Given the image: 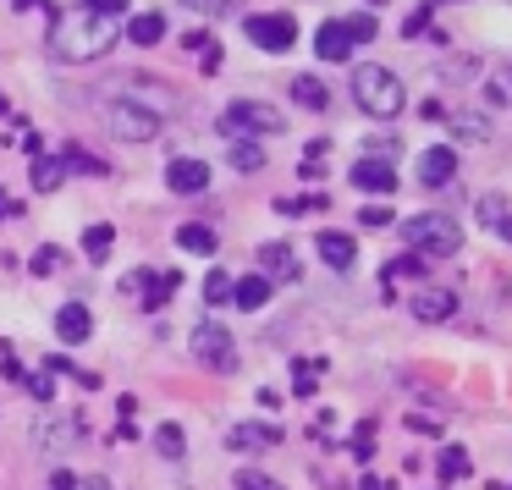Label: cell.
<instances>
[{
    "label": "cell",
    "mask_w": 512,
    "mask_h": 490,
    "mask_svg": "<svg viewBox=\"0 0 512 490\" xmlns=\"http://www.w3.org/2000/svg\"><path fill=\"white\" fill-rule=\"evenodd\" d=\"M111 45H116L111 17H94V12H83V6L72 17H50V56L56 61L83 67V61H100Z\"/></svg>",
    "instance_id": "6da1fadb"
},
{
    "label": "cell",
    "mask_w": 512,
    "mask_h": 490,
    "mask_svg": "<svg viewBox=\"0 0 512 490\" xmlns=\"http://www.w3.org/2000/svg\"><path fill=\"white\" fill-rule=\"evenodd\" d=\"M353 100L364 105L375 122H391V116H402V105H408V89H402V78L391 67H358L353 72Z\"/></svg>",
    "instance_id": "7a4b0ae2"
},
{
    "label": "cell",
    "mask_w": 512,
    "mask_h": 490,
    "mask_svg": "<svg viewBox=\"0 0 512 490\" xmlns=\"http://www.w3.org/2000/svg\"><path fill=\"white\" fill-rule=\"evenodd\" d=\"M100 122H105V133L122 138V144H149V138L160 133V116L149 111L144 100H111L100 111Z\"/></svg>",
    "instance_id": "3957f363"
},
{
    "label": "cell",
    "mask_w": 512,
    "mask_h": 490,
    "mask_svg": "<svg viewBox=\"0 0 512 490\" xmlns=\"http://www.w3.org/2000/svg\"><path fill=\"white\" fill-rule=\"evenodd\" d=\"M402 237H408L419 254H457L463 226H457L452 215H441V210H424V215H413V221L402 226Z\"/></svg>",
    "instance_id": "277c9868"
},
{
    "label": "cell",
    "mask_w": 512,
    "mask_h": 490,
    "mask_svg": "<svg viewBox=\"0 0 512 490\" xmlns=\"http://www.w3.org/2000/svg\"><path fill=\"white\" fill-rule=\"evenodd\" d=\"M221 133L226 138H248V133H259V138H270V133H287V122H281V111L276 105H259V100H232L226 105V116H221Z\"/></svg>",
    "instance_id": "5b68a950"
},
{
    "label": "cell",
    "mask_w": 512,
    "mask_h": 490,
    "mask_svg": "<svg viewBox=\"0 0 512 490\" xmlns=\"http://www.w3.org/2000/svg\"><path fill=\"white\" fill-rule=\"evenodd\" d=\"M243 34L254 39L259 50H270V56H281V50L298 45V23H292L287 12H254V17L243 23Z\"/></svg>",
    "instance_id": "8992f818"
},
{
    "label": "cell",
    "mask_w": 512,
    "mask_h": 490,
    "mask_svg": "<svg viewBox=\"0 0 512 490\" xmlns=\"http://www.w3.org/2000/svg\"><path fill=\"white\" fill-rule=\"evenodd\" d=\"M193 353H199L210 369H221V375H226V369H237V347H232V336H226L215 320L193 325Z\"/></svg>",
    "instance_id": "52a82bcc"
},
{
    "label": "cell",
    "mask_w": 512,
    "mask_h": 490,
    "mask_svg": "<svg viewBox=\"0 0 512 490\" xmlns=\"http://www.w3.org/2000/svg\"><path fill=\"white\" fill-rule=\"evenodd\" d=\"M452 177H457V155L446 144H435V149H424V155H419V182H424V188H446Z\"/></svg>",
    "instance_id": "ba28073f"
},
{
    "label": "cell",
    "mask_w": 512,
    "mask_h": 490,
    "mask_svg": "<svg viewBox=\"0 0 512 490\" xmlns=\"http://www.w3.org/2000/svg\"><path fill=\"white\" fill-rule=\"evenodd\" d=\"M166 188L171 193H204V188H210V166H204V160H171V166H166Z\"/></svg>",
    "instance_id": "9c48e42d"
},
{
    "label": "cell",
    "mask_w": 512,
    "mask_h": 490,
    "mask_svg": "<svg viewBox=\"0 0 512 490\" xmlns=\"http://www.w3.org/2000/svg\"><path fill=\"white\" fill-rule=\"evenodd\" d=\"M259 276L265 281H298V254L287 243H265L259 248Z\"/></svg>",
    "instance_id": "30bf717a"
},
{
    "label": "cell",
    "mask_w": 512,
    "mask_h": 490,
    "mask_svg": "<svg viewBox=\"0 0 512 490\" xmlns=\"http://www.w3.org/2000/svg\"><path fill=\"white\" fill-rule=\"evenodd\" d=\"M353 188L358 193H391V188H397V166H386V160H358V166H353Z\"/></svg>",
    "instance_id": "8fae6325"
},
{
    "label": "cell",
    "mask_w": 512,
    "mask_h": 490,
    "mask_svg": "<svg viewBox=\"0 0 512 490\" xmlns=\"http://www.w3.org/2000/svg\"><path fill=\"white\" fill-rule=\"evenodd\" d=\"M413 314H419L424 325H441V320H452V314H457V298L446 287H424L419 298H413Z\"/></svg>",
    "instance_id": "7c38bea8"
},
{
    "label": "cell",
    "mask_w": 512,
    "mask_h": 490,
    "mask_svg": "<svg viewBox=\"0 0 512 490\" xmlns=\"http://www.w3.org/2000/svg\"><path fill=\"white\" fill-rule=\"evenodd\" d=\"M89 331H94V320H89L83 303H61L56 309V336L61 342H89Z\"/></svg>",
    "instance_id": "4fadbf2b"
},
{
    "label": "cell",
    "mask_w": 512,
    "mask_h": 490,
    "mask_svg": "<svg viewBox=\"0 0 512 490\" xmlns=\"http://www.w3.org/2000/svg\"><path fill=\"white\" fill-rule=\"evenodd\" d=\"M314 56H320V61H347V56H353L347 28L342 23H320V34H314Z\"/></svg>",
    "instance_id": "5bb4252c"
},
{
    "label": "cell",
    "mask_w": 512,
    "mask_h": 490,
    "mask_svg": "<svg viewBox=\"0 0 512 490\" xmlns=\"http://www.w3.org/2000/svg\"><path fill=\"white\" fill-rule=\"evenodd\" d=\"M177 270H160V276H133V281H127V287H133V292H144V309H160V303H166L171 298V292H177Z\"/></svg>",
    "instance_id": "9a60e30c"
},
{
    "label": "cell",
    "mask_w": 512,
    "mask_h": 490,
    "mask_svg": "<svg viewBox=\"0 0 512 490\" xmlns=\"http://www.w3.org/2000/svg\"><path fill=\"white\" fill-rule=\"evenodd\" d=\"M281 430H270V424H237L232 435H226V446L232 452H265V446H276Z\"/></svg>",
    "instance_id": "2e32d148"
},
{
    "label": "cell",
    "mask_w": 512,
    "mask_h": 490,
    "mask_svg": "<svg viewBox=\"0 0 512 490\" xmlns=\"http://www.w3.org/2000/svg\"><path fill=\"white\" fill-rule=\"evenodd\" d=\"M28 182H34V193H56L61 182H67V160H61V155H34Z\"/></svg>",
    "instance_id": "e0dca14e"
},
{
    "label": "cell",
    "mask_w": 512,
    "mask_h": 490,
    "mask_svg": "<svg viewBox=\"0 0 512 490\" xmlns=\"http://www.w3.org/2000/svg\"><path fill=\"white\" fill-rule=\"evenodd\" d=\"M353 254H358V243L347 232H320V259L331 270H347V265H353Z\"/></svg>",
    "instance_id": "ac0fdd59"
},
{
    "label": "cell",
    "mask_w": 512,
    "mask_h": 490,
    "mask_svg": "<svg viewBox=\"0 0 512 490\" xmlns=\"http://www.w3.org/2000/svg\"><path fill=\"white\" fill-rule=\"evenodd\" d=\"M127 39H133V45H160V39H166V17L160 12H138L133 23H127Z\"/></svg>",
    "instance_id": "d6986e66"
},
{
    "label": "cell",
    "mask_w": 512,
    "mask_h": 490,
    "mask_svg": "<svg viewBox=\"0 0 512 490\" xmlns=\"http://www.w3.org/2000/svg\"><path fill=\"white\" fill-rule=\"evenodd\" d=\"M232 303H237V309H265V303H270V281L265 276L232 281Z\"/></svg>",
    "instance_id": "ffe728a7"
},
{
    "label": "cell",
    "mask_w": 512,
    "mask_h": 490,
    "mask_svg": "<svg viewBox=\"0 0 512 490\" xmlns=\"http://www.w3.org/2000/svg\"><path fill=\"white\" fill-rule=\"evenodd\" d=\"M292 100H298L303 111H325V105H331V89H325L320 78H292Z\"/></svg>",
    "instance_id": "44dd1931"
},
{
    "label": "cell",
    "mask_w": 512,
    "mask_h": 490,
    "mask_svg": "<svg viewBox=\"0 0 512 490\" xmlns=\"http://www.w3.org/2000/svg\"><path fill=\"white\" fill-rule=\"evenodd\" d=\"M177 248L182 254H215V232L199 221H188V226H177Z\"/></svg>",
    "instance_id": "7402d4cb"
},
{
    "label": "cell",
    "mask_w": 512,
    "mask_h": 490,
    "mask_svg": "<svg viewBox=\"0 0 512 490\" xmlns=\"http://www.w3.org/2000/svg\"><path fill=\"white\" fill-rule=\"evenodd\" d=\"M232 144V166L237 171H265V149L254 144V138H226Z\"/></svg>",
    "instance_id": "603a6c76"
},
{
    "label": "cell",
    "mask_w": 512,
    "mask_h": 490,
    "mask_svg": "<svg viewBox=\"0 0 512 490\" xmlns=\"http://www.w3.org/2000/svg\"><path fill=\"white\" fill-rule=\"evenodd\" d=\"M111 243H116V226H105V221L83 232V248H89V259H94V265H100V259L111 254Z\"/></svg>",
    "instance_id": "cb8c5ba5"
},
{
    "label": "cell",
    "mask_w": 512,
    "mask_h": 490,
    "mask_svg": "<svg viewBox=\"0 0 512 490\" xmlns=\"http://www.w3.org/2000/svg\"><path fill=\"white\" fill-rule=\"evenodd\" d=\"M155 446H160V457H182V452H188V435H182V424H160V430H155Z\"/></svg>",
    "instance_id": "d4e9b609"
},
{
    "label": "cell",
    "mask_w": 512,
    "mask_h": 490,
    "mask_svg": "<svg viewBox=\"0 0 512 490\" xmlns=\"http://www.w3.org/2000/svg\"><path fill=\"white\" fill-rule=\"evenodd\" d=\"M325 375V364H320V358H298V364H292V380H298V386H292V391H298V397H309V391H314V380H320Z\"/></svg>",
    "instance_id": "484cf974"
},
{
    "label": "cell",
    "mask_w": 512,
    "mask_h": 490,
    "mask_svg": "<svg viewBox=\"0 0 512 490\" xmlns=\"http://www.w3.org/2000/svg\"><path fill=\"white\" fill-rule=\"evenodd\" d=\"M204 303H215V309L232 303V276H226V270H210V276H204Z\"/></svg>",
    "instance_id": "4316f807"
},
{
    "label": "cell",
    "mask_w": 512,
    "mask_h": 490,
    "mask_svg": "<svg viewBox=\"0 0 512 490\" xmlns=\"http://www.w3.org/2000/svg\"><path fill=\"white\" fill-rule=\"evenodd\" d=\"M347 39H353V45H369V39H375L380 34V28H375V12H358V17H347Z\"/></svg>",
    "instance_id": "83f0119b"
},
{
    "label": "cell",
    "mask_w": 512,
    "mask_h": 490,
    "mask_svg": "<svg viewBox=\"0 0 512 490\" xmlns=\"http://www.w3.org/2000/svg\"><path fill=\"white\" fill-rule=\"evenodd\" d=\"M468 474V452L463 446H446L441 452V479H463Z\"/></svg>",
    "instance_id": "f1b7e54d"
},
{
    "label": "cell",
    "mask_w": 512,
    "mask_h": 490,
    "mask_svg": "<svg viewBox=\"0 0 512 490\" xmlns=\"http://www.w3.org/2000/svg\"><path fill=\"white\" fill-rule=\"evenodd\" d=\"M188 12H199V17H226V12H237L243 0H182Z\"/></svg>",
    "instance_id": "f546056e"
},
{
    "label": "cell",
    "mask_w": 512,
    "mask_h": 490,
    "mask_svg": "<svg viewBox=\"0 0 512 490\" xmlns=\"http://www.w3.org/2000/svg\"><path fill=\"white\" fill-rule=\"evenodd\" d=\"M56 265H61V248L45 243V248L34 254V265H28V270H34V276H56Z\"/></svg>",
    "instance_id": "4dcf8cb0"
},
{
    "label": "cell",
    "mask_w": 512,
    "mask_h": 490,
    "mask_svg": "<svg viewBox=\"0 0 512 490\" xmlns=\"http://www.w3.org/2000/svg\"><path fill=\"white\" fill-rule=\"evenodd\" d=\"M237 490H287V485H276V479L259 474V468H243V474H237Z\"/></svg>",
    "instance_id": "1f68e13d"
},
{
    "label": "cell",
    "mask_w": 512,
    "mask_h": 490,
    "mask_svg": "<svg viewBox=\"0 0 512 490\" xmlns=\"http://www.w3.org/2000/svg\"><path fill=\"white\" fill-rule=\"evenodd\" d=\"M67 160L83 171V177H105V160H94V155H83V149H67Z\"/></svg>",
    "instance_id": "d6a6232c"
},
{
    "label": "cell",
    "mask_w": 512,
    "mask_h": 490,
    "mask_svg": "<svg viewBox=\"0 0 512 490\" xmlns=\"http://www.w3.org/2000/svg\"><path fill=\"white\" fill-rule=\"evenodd\" d=\"M83 12H94V17H122L127 0H83Z\"/></svg>",
    "instance_id": "836d02e7"
},
{
    "label": "cell",
    "mask_w": 512,
    "mask_h": 490,
    "mask_svg": "<svg viewBox=\"0 0 512 490\" xmlns=\"http://www.w3.org/2000/svg\"><path fill=\"white\" fill-rule=\"evenodd\" d=\"M28 391H34L39 402H50V397H56V375H50V369H45V375H28Z\"/></svg>",
    "instance_id": "e575fe53"
},
{
    "label": "cell",
    "mask_w": 512,
    "mask_h": 490,
    "mask_svg": "<svg viewBox=\"0 0 512 490\" xmlns=\"http://www.w3.org/2000/svg\"><path fill=\"white\" fill-rule=\"evenodd\" d=\"M452 122H457V133H463V138H490V127H479V116H452Z\"/></svg>",
    "instance_id": "d590c367"
},
{
    "label": "cell",
    "mask_w": 512,
    "mask_h": 490,
    "mask_svg": "<svg viewBox=\"0 0 512 490\" xmlns=\"http://www.w3.org/2000/svg\"><path fill=\"white\" fill-rule=\"evenodd\" d=\"M430 12H435V6H430V0H424L419 12H413L408 23H402V34H424V28H430Z\"/></svg>",
    "instance_id": "8d00e7d4"
},
{
    "label": "cell",
    "mask_w": 512,
    "mask_h": 490,
    "mask_svg": "<svg viewBox=\"0 0 512 490\" xmlns=\"http://www.w3.org/2000/svg\"><path fill=\"white\" fill-rule=\"evenodd\" d=\"M507 100H512V72L501 83H490V105H507Z\"/></svg>",
    "instance_id": "74e56055"
},
{
    "label": "cell",
    "mask_w": 512,
    "mask_h": 490,
    "mask_svg": "<svg viewBox=\"0 0 512 490\" xmlns=\"http://www.w3.org/2000/svg\"><path fill=\"white\" fill-rule=\"evenodd\" d=\"M50 490H78V474H67V468H56V474H50Z\"/></svg>",
    "instance_id": "f35d334b"
},
{
    "label": "cell",
    "mask_w": 512,
    "mask_h": 490,
    "mask_svg": "<svg viewBox=\"0 0 512 490\" xmlns=\"http://www.w3.org/2000/svg\"><path fill=\"white\" fill-rule=\"evenodd\" d=\"M358 221L364 226H391V210H358Z\"/></svg>",
    "instance_id": "ab89813d"
},
{
    "label": "cell",
    "mask_w": 512,
    "mask_h": 490,
    "mask_svg": "<svg viewBox=\"0 0 512 490\" xmlns=\"http://www.w3.org/2000/svg\"><path fill=\"white\" fill-rule=\"evenodd\" d=\"M479 221L496 226V221H501V204H496V199H485V204H479Z\"/></svg>",
    "instance_id": "60d3db41"
},
{
    "label": "cell",
    "mask_w": 512,
    "mask_h": 490,
    "mask_svg": "<svg viewBox=\"0 0 512 490\" xmlns=\"http://www.w3.org/2000/svg\"><path fill=\"white\" fill-rule=\"evenodd\" d=\"M6 215H23V204H17V199H12V193L0 188V221H6Z\"/></svg>",
    "instance_id": "b9f144b4"
},
{
    "label": "cell",
    "mask_w": 512,
    "mask_h": 490,
    "mask_svg": "<svg viewBox=\"0 0 512 490\" xmlns=\"http://www.w3.org/2000/svg\"><path fill=\"white\" fill-rule=\"evenodd\" d=\"M496 237H507V243H512V215H501V221H496Z\"/></svg>",
    "instance_id": "7bdbcfd3"
},
{
    "label": "cell",
    "mask_w": 512,
    "mask_h": 490,
    "mask_svg": "<svg viewBox=\"0 0 512 490\" xmlns=\"http://www.w3.org/2000/svg\"><path fill=\"white\" fill-rule=\"evenodd\" d=\"M78 490H111L105 479H78Z\"/></svg>",
    "instance_id": "ee69618b"
},
{
    "label": "cell",
    "mask_w": 512,
    "mask_h": 490,
    "mask_svg": "<svg viewBox=\"0 0 512 490\" xmlns=\"http://www.w3.org/2000/svg\"><path fill=\"white\" fill-rule=\"evenodd\" d=\"M364 490H386V485H380V479H375V474H364Z\"/></svg>",
    "instance_id": "f6af8a7d"
},
{
    "label": "cell",
    "mask_w": 512,
    "mask_h": 490,
    "mask_svg": "<svg viewBox=\"0 0 512 490\" xmlns=\"http://www.w3.org/2000/svg\"><path fill=\"white\" fill-rule=\"evenodd\" d=\"M6 111H12V105H6V100H0V116H6Z\"/></svg>",
    "instance_id": "bcb514c9"
},
{
    "label": "cell",
    "mask_w": 512,
    "mask_h": 490,
    "mask_svg": "<svg viewBox=\"0 0 512 490\" xmlns=\"http://www.w3.org/2000/svg\"><path fill=\"white\" fill-rule=\"evenodd\" d=\"M369 6H386V0H369Z\"/></svg>",
    "instance_id": "7dc6e473"
},
{
    "label": "cell",
    "mask_w": 512,
    "mask_h": 490,
    "mask_svg": "<svg viewBox=\"0 0 512 490\" xmlns=\"http://www.w3.org/2000/svg\"><path fill=\"white\" fill-rule=\"evenodd\" d=\"M430 6H441V0H430Z\"/></svg>",
    "instance_id": "c3c4849f"
}]
</instances>
